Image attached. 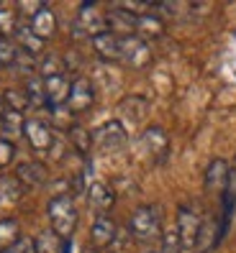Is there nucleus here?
I'll return each instance as SVG.
<instances>
[{
	"instance_id": "1",
	"label": "nucleus",
	"mask_w": 236,
	"mask_h": 253,
	"mask_svg": "<svg viewBox=\"0 0 236 253\" xmlns=\"http://www.w3.org/2000/svg\"><path fill=\"white\" fill-rule=\"evenodd\" d=\"M47 212H49L52 230L62 238V241H69L72 233L77 230V220H80L75 200L69 195H54L47 205Z\"/></svg>"
},
{
	"instance_id": "2",
	"label": "nucleus",
	"mask_w": 236,
	"mask_h": 253,
	"mask_svg": "<svg viewBox=\"0 0 236 253\" xmlns=\"http://www.w3.org/2000/svg\"><path fill=\"white\" fill-rule=\"evenodd\" d=\"M128 233L136 238V241L146 243L154 241L162 233V215L157 205H141L134 210V215L128 217Z\"/></svg>"
},
{
	"instance_id": "3",
	"label": "nucleus",
	"mask_w": 236,
	"mask_h": 253,
	"mask_svg": "<svg viewBox=\"0 0 236 253\" xmlns=\"http://www.w3.org/2000/svg\"><path fill=\"white\" fill-rule=\"evenodd\" d=\"M200 225L203 220L200 215L187 205H180L177 210V238H180V248L182 253H195V246H198V235H200Z\"/></svg>"
},
{
	"instance_id": "4",
	"label": "nucleus",
	"mask_w": 236,
	"mask_h": 253,
	"mask_svg": "<svg viewBox=\"0 0 236 253\" xmlns=\"http://www.w3.org/2000/svg\"><path fill=\"white\" fill-rule=\"evenodd\" d=\"M121 64L131 67V69H144L149 67L152 62V49L144 39H139L136 34L134 36H121Z\"/></svg>"
},
{
	"instance_id": "5",
	"label": "nucleus",
	"mask_w": 236,
	"mask_h": 253,
	"mask_svg": "<svg viewBox=\"0 0 236 253\" xmlns=\"http://www.w3.org/2000/svg\"><path fill=\"white\" fill-rule=\"evenodd\" d=\"M128 143V130L121 121H106L93 130V146L103 151H118Z\"/></svg>"
},
{
	"instance_id": "6",
	"label": "nucleus",
	"mask_w": 236,
	"mask_h": 253,
	"mask_svg": "<svg viewBox=\"0 0 236 253\" xmlns=\"http://www.w3.org/2000/svg\"><path fill=\"white\" fill-rule=\"evenodd\" d=\"M106 31H108V18L103 16L95 3H85L77 13V21H75V36L95 39L98 34H106Z\"/></svg>"
},
{
	"instance_id": "7",
	"label": "nucleus",
	"mask_w": 236,
	"mask_h": 253,
	"mask_svg": "<svg viewBox=\"0 0 236 253\" xmlns=\"http://www.w3.org/2000/svg\"><path fill=\"white\" fill-rule=\"evenodd\" d=\"M93 102H95V87L93 82L87 80V77H77V80H72V87H69V97H67V110L69 113H87L93 108Z\"/></svg>"
},
{
	"instance_id": "8",
	"label": "nucleus",
	"mask_w": 236,
	"mask_h": 253,
	"mask_svg": "<svg viewBox=\"0 0 236 253\" xmlns=\"http://www.w3.org/2000/svg\"><path fill=\"white\" fill-rule=\"evenodd\" d=\"M23 136L26 141L31 143L34 151H49V148L54 146V133L47 123L36 121V118H31V121L23 123Z\"/></svg>"
},
{
	"instance_id": "9",
	"label": "nucleus",
	"mask_w": 236,
	"mask_h": 253,
	"mask_svg": "<svg viewBox=\"0 0 236 253\" xmlns=\"http://www.w3.org/2000/svg\"><path fill=\"white\" fill-rule=\"evenodd\" d=\"M69 87H72V82L64 77V72L44 80V90H47V108H52V110H54V108H62V105H67Z\"/></svg>"
},
{
	"instance_id": "10",
	"label": "nucleus",
	"mask_w": 236,
	"mask_h": 253,
	"mask_svg": "<svg viewBox=\"0 0 236 253\" xmlns=\"http://www.w3.org/2000/svg\"><path fill=\"white\" fill-rule=\"evenodd\" d=\"M90 41H93V49H95L98 59H103L106 64H116L121 59V36H116L113 31L98 34Z\"/></svg>"
},
{
	"instance_id": "11",
	"label": "nucleus",
	"mask_w": 236,
	"mask_h": 253,
	"mask_svg": "<svg viewBox=\"0 0 236 253\" xmlns=\"http://www.w3.org/2000/svg\"><path fill=\"white\" fill-rule=\"evenodd\" d=\"M141 143H144V151L149 154L154 161H162L167 156V148H170V138L167 133L162 130L159 126H149L141 133Z\"/></svg>"
},
{
	"instance_id": "12",
	"label": "nucleus",
	"mask_w": 236,
	"mask_h": 253,
	"mask_svg": "<svg viewBox=\"0 0 236 253\" xmlns=\"http://www.w3.org/2000/svg\"><path fill=\"white\" fill-rule=\"evenodd\" d=\"M87 200H90V207L98 215H108L111 207L116 205V192L106 182H93L90 189H87Z\"/></svg>"
},
{
	"instance_id": "13",
	"label": "nucleus",
	"mask_w": 236,
	"mask_h": 253,
	"mask_svg": "<svg viewBox=\"0 0 236 253\" xmlns=\"http://www.w3.org/2000/svg\"><path fill=\"white\" fill-rule=\"evenodd\" d=\"M116 235H118V228H116V222L111 215H98L95 222H93V228H90V238H93V243L95 248H108L116 243Z\"/></svg>"
},
{
	"instance_id": "14",
	"label": "nucleus",
	"mask_w": 236,
	"mask_h": 253,
	"mask_svg": "<svg viewBox=\"0 0 236 253\" xmlns=\"http://www.w3.org/2000/svg\"><path fill=\"white\" fill-rule=\"evenodd\" d=\"M229 164L224 159H213L208 167H205V176H203V182H205V189H211V192H224L226 187V179H229Z\"/></svg>"
},
{
	"instance_id": "15",
	"label": "nucleus",
	"mask_w": 236,
	"mask_h": 253,
	"mask_svg": "<svg viewBox=\"0 0 236 253\" xmlns=\"http://www.w3.org/2000/svg\"><path fill=\"white\" fill-rule=\"evenodd\" d=\"M16 176L23 187H41L47 182V167L39 161H21L16 169Z\"/></svg>"
},
{
	"instance_id": "16",
	"label": "nucleus",
	"mask_w": 236,
	"mask_h": 253,
	"mask_svg": "<svg viewBox=\"0 0 236 253\" xmlns=\"http://www.w3.org/2000/svg\"><path fill=\"white\" fill-rule=\"evenodd\" d=\"M221 241H224V238H221V222H216L213 217H211V220H203L195 253H211Z\"/></svg>"
},
{
	"instance_id": "17",
	"label": "nucleus",
	"mask_w": 236,
	"mask_h": 253,
	"mask_svg": "<svg viewBox=\"0 0 236 253\" xmlns=\"http://www.w3.org/2000/svg\"><path fill=\"white\" fill-rule=\"evenodd\" d=\"M28 26H31V31H34L39 39L47 41V39H52V36L57 34V16H54L47 5H44L36 16L31 18V23H28Z\"/></svg>"
},
{
	"instance_id": "18",
	"label": "nucleus",
	"mask_w": 236,
	"mask_h": 253,
	"mask_svg": "<svg viewBox=\"0 0 236 253\" xmlns=\"http://www.w3.org/2000/svg\"><path fill=\"white\" fill-rule=\"evenodd\" d=\"M16 41H18V49L21 51H26V54H31V56H36V54H41L44 51V46H47V41L44 39H39L34 31H31V26H16Z\"/></svg>"
},
{
	"instance_id": "19",
	"label": "nucleus",
	"mask_w": 236,
	"mask_h": 253,
	"mask_svg": "<svg viewBox=\"0 0 236 253\" xmlns=\"http://www.w3.org/2000/svg\"><path fill=\"white\" fill-rule=\"evenodd\" d=\"M23 195V184L16 174H0V205L13 207Z\"/></svg>"
},
{
	"instance_id": "20",
	"label": "nucleus",
	"mask_w": 236,
	"mask_h": 253,
	"mask_svg": "<svg viewBox=\"0 0 236 253\" xmlns=\"http://www.w3.org/2000/svg\"><path fill=\"white\" fill-rule=\"evenodd\" d=\"M146 113H149V105H146V100L139 97V95L126 97L121 102V115H123V121H128L131 126H139L146 118Z\"/></svg>"
},
{
	"instance_id": "21",
	"label": "nucleus",
	"mask_w": 236,
	"mask_h": 253,
	"mask_svg": "<svg viewBox=\"0 0 236 253\" xmlns=\"http://www.w3.org/2000/svg\"><path fill=\"white\" fill-rule=\"evenodd\" d=\"M165 34V21L154 13H144V16H136V36L139 39H157Z\"/></svg>"
},
{
	"instance_id": "22",
	"label": "nucleus",
	"mask_w": 236,
	"mask_h": 253,
	"mask_svg": "<svg viewBox=\"0 0 236 253\" xmlns=\"http://www.w3.org/2000/svg\"><path fill=\"white\" fill-rule=\"evenodd\" d=\"M21 225L13 217H3L0 220V253L3 251H10L13 246H16L21 241Z\"/></svg>"
},
{
	"instance_id": "23",
	"label": "nucleus",
	"mask_w": 236,
	"mask_h": 253,
	"mask_svg": "<svg viewBox=\"0 0 236 253\" xmlns=\"http://www.w3.org/2000/svg\"><path fill=\"white\" fill-rule=\"evenodd\" d=\"M23 113H13V110H5L3 121H0V136H3L5 141L13 143V138H18L23 133Z\"/></svg>"
},
{
	"instance_id": "24",
	"label": "nucleus",
	"mask_w": 236,
	"mask_h": 253,
	"mask_svg": "<svg viewBox=\"0 0 236 253\" xmlns=\"http://www.w3.org/2000/svg\"><path fill=\"white\" fill-rule=\"evenodd\" d=\"M23 92L28 97V105H34V108H44V105H47V90H44V80L41 77H28Z\"/></svg>"
},
{
	"instance_id": "25",
	"label": "nucleus",
	"mask_w": 236,
	"mask_h": 253,
	"mask_svg": "<svg viewBox=\"0 0 236 253\" xmlns=\"http://www.w3.org/2000/svg\"><path fill=\"white\" fill-rule=\"evenodd\" d=\"M59 248H62V238L54 230H41L34 238V251L36 253H59Z\"/></svg>"
},
{
	"instance_id": "26",
	"label": "nucleus",
	"mask_w": 236,
	"mask_h": 253,
	"mask_svg": "<svg viewBox=\"0 0 236 253\" xmlns=\"http://www.w3.org/2000/svg\"><path fill=\"white\" fill-rule=\"evenodd\" d=\"M69 143L75 146V151L77 154H90V148H93V133L82 128V126H72L69 128Z\"/></svg>"
},
{
	"instance_id": "27",
	"label": "nucleus",
	"mask_w": 236,
	"mask_h": 253,
	"mask_svg": "<svg viewBox=\"0 0 236 253\" xmlns=\"http://www.w3.org/2000/svg\"><path fill=\"white\" fill-rule=\"evenodd\" d=\"M0 100H3L5 110H13V113H23V110L28 108V97H26V92H21V90H5Z\"/></svg>"
},
{
	"instance_id": "28",
	"label": "nucleus",
	"mask_w": 236,
	"mask_h": 253,
	"mask_svg": "<svg viewBox=\"0 0 236 253\" xmlns=\"http://www.w3.org/2000/svg\"><path fill=\"white\" fill-rule=\"evenodd\" d=\"M36 72H41V80L54 77V74H62V62H59L57 54H47V56H44V62H39Z\"/></svg>"
},
{
	"instance_id": "29",
	"label": "nucleus",
	"mask_w": 236,
	"mask_h": 253,
	"mask_svg": "<svg viewBox=\"0 0 236 253\" xmlns=\"http://www.w3.org/2000/svg\"><path fill=\"white\" fill-rule=\"evenodd\" d=\"M18 56V46L10 39H0V67H13Z\"/></svg>"
},
{
	"instance_id": "30",
	"label": "nucleus",
	"mask_w": 236,
	"mask_h": 253,
	"mask_svg": "<svg viewBox=\"0 0 236 253\" xmlns=\"http://www.w3.org/2000/svg\"><path fill=\"white\" fill-rule=\"evenodd\" d=\"M13 67H16L21 74H26V77H34V72L39 69V62H34L31 54H26V51L18 49V56H16V64Z\"/></svg>"
},
{
	"instance_id": "31",
	"label": "nucleus",
	"mask_w": 236,
	"mask_h": 253,
	"mask_svg": "<svg viewBox=\"0 0 236 253\" xmlns=\"http://www.w3.org/2000/svg\"><path fill=\"white\" fill-rule=\"evenodd\" d=\"M16 10H10V8H0V36L3 34H10V31H16Z\"/></svg>"
},
{
	"instance_id": "32",
	"label": "nucleus",
	"mask_w": 236,
	"mask_h": 253,
	"mask_svg": "<svg viewBox=\"0 0 236 253\" xmlns=\"http://www.w3.org/2000/svg\"><path fill=\"white\" fill-rule=\"evenodd\" d=\"M13 156H16V146H13L10 141H5L3 136H0V169L8 167V164L13 161Z\"/></svg>"
},
{
	"instance_id": "33",
	"label": "nucleus",
	"mask_w": 236,
	"mask_h": 253,
	"mask_svg": "<svg viewBox=\"0 0 236 253\" xmlns=\"http://www.w3.org/2000/svg\"><path fill=\"white\" fill-rule=\"evenodd\" d=\"M162 243H165V251H162V253H182L180 238H177V230H170V233L162 235Z\"/></svg>"
},
{
	"instance_id": "34",
	"label": "nucleus",
	"mask_w": 236,
	"mask_h": 253,
	"mask_svg": "<svg viewBox=\"0 0 236 253\" xmlns=\"http://www.w3.org/2000/svg\"><path fill=\"white\" fill-rule=\"evenodd\" d=\"M59 253H72V241H62V248H59Z\"/></svg>"
},
{
	"instance_id": "35",
	"label": "nucleus",
	"mask_w": 236,
	"mask_h": 253,
	"mask_svg": "<svg viewBox=\"0 0 236 253\" xmlns=\"http://www.w3.org/2000/svg\"><path fill=\"white\" fill-rule=\"evenodd\" d=\"M3 115H5V105H3V100H0V121H3Z\"/></svg>"
},
{
	"instance_id": "36",
	"label": "nucleus",
	"mask_w": 236,
	"mask_h": 253,
	"mask_svg": "<svg viewBox=\"0 0 236 253\" xmlns=\"http://www.w3.org/2000/svg\"><path fill=\"white\" fill-rule=\"evenodd\" d=\"M82 253H100V251H98V248H85Z\"/></svg>"
},
{
	"instance_id": "37",
	"label": "nucleus",
	"mask_w": 236,
	"mask_h": 253,
	"mask_svg": "<svg viewBox=\"0 0 236 253\" xmlns=\"http://www.w3.org/2000/svg\"><path fill=\"white\" fill-rule=\"evenodd\" d=\"M3 253H16V251H3Z\"/></svg>"
},
{
	"instance_id": "38",
	"label": "nucleus",
	"mask_w": 236,
	"mask_h": 253,
	"mask_svg": "<svg viewBox=\"0 0 236 253\" xmlns=\"http://www.w3.org/2000/svg\"><path fill=\"white\" fill-rule=\"evenodd\" d=\"M0 69H3V67H0Z\"/></svg>"
},
{
	"instance_id": "39",
	"label": "nucleus",
	"mask_w": 236,
	"mask_h": 253,
	"mask_svg": "<svg viewBox=\"0 0 236 253\" xmlns=\"http://www.w3.org/2000/svg\"><path fill=\"white\" fill-rule=\"evenodd\" d=\"M0 39H3V36H0Z\"/></svg>"
},
{
	"instance_id": "40",
	"label": "nucleus",
	"mask_w": 236,
	"mask_h": 253,
	"mask_svg": "<svg viewBox=\"0 0 236 253\" xmlns=\"http://www.w3.org/2000/svg\"><path fill=\"white\" fill-rule=\"evenodd\" d=\"M111 253H113V251H111Z\"/></svg>"
}]
</instances>
